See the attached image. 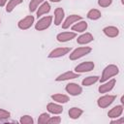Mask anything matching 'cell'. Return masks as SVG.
<instances>
[{
    "label": "cell",
    "mask_w": 124,
    "mask_h": 124,
    "mask_svg": "<svg viewBox=\"0 0 124 124\" xmlns=\"http://www.w3.org/2000/svg\"><path fill=\"white\" fill-rule=\"evenodd\" d=\"M118 73H119L118 67H117L116 65H114V64H109V65H108V66L104 69L103 74H102L101 78H99V80H100L101 82L107 81V80H108L110 78L116 76Z\"/></svg>",
    "instance_id": "6da1fadb"
},
{
    "label": "cell",
    "mask_w": 124,
    "mask_h": 124,
    "mask_svg": "<svg viewBox=\"0 0 124 124\" xmlns=\"http://www.w3.org/2000/svg\"><path fill=\"white\" fill-rule=\"evenodd\" d=\"M92 50V48L90 46H80V47H78L76 49H74L70 55H69V58L70 60H78L83 56H85L86 54L90 53Z\"/></svg>",
    "instance_id": "7a4b0ae2"
},
{
    "label": "cell",
    "mask_w": 124,
    "mask_h": 124,
    "mask_svg": "<svg viewBox=\"0 0 124 124\" xmlns=\"http://www.w3.org/2000/svg\"><path fill=\"white\" fill-rule=\"evenodd\" d=\"M51 23H52V16H44V17L40 18L38 20V22L35 24V29L38 30V31L46 30V28H48L50 26Z\"/></svg>",
    "instance_id": "3957f363"
},
{
    "label": "cell",
    "mask_w": 124,
    "mask_h": 124,
    "mask_svg": "<svg viewBox=\"0 0 124 124\" xmlns=\"http://www.w3.org/2000/svg\"><path fill=\"white\" fill-rule=\"evenodd\" d=\"M115 98V95H104L97 100V105L101 108H106L114 102Z\"/></svg>",
    "instance_id": "277c9868"
},
{
    "label": "cell",
    "mask_w": 124,
    "mask_h": 124,
    "mask_svg": "<svg viewBox=\"0 0 124 124\" xmlns=\"http://www.w3.org/2000/svg\"><path fill=\"white\" fill-rule=\"evenodd\" d=\"M94 67H95L94 62H92V61H85V62H82V63L78 64V66H76L75 67V71L78 74L87 73V72L92 71L94 69Z\"/></svg>",
    "instance_id": "5b68a950"
},
{
    "label": "cell",
    "mask_w": 124,
    "mask_h": 124,
    "mask_svg": "<svg viewBox=\"0 0 124 124\" xmlns=\"http://www.w3.org/2000/svg\"><path fill=\"white\" fill-rule=\"evenodd\" d=\"M71 51V47L68 46H62V47H57L54 48L53 50H51L48 54V58H58V57H62L66 54H68Z\"/></svg>",
    "instance_id": "8992f818"
},
{
    "label": "cell",
    "mask_w": 124,
    "mask_h": 124,
    "mask_svg": "<svg viewBox=\"0 0 124 124\" xmlns=\"http://www.w3.org/2000/svg\"><path fill=\"white\" fill-rule=\"evenodd\" d=\"M65 90L72 96H78L82 93V87L75 82H70L66 85Z\"/></svg>",
    "instance_id": "52a82bcc"
},
{
    "label": "cell",
    "mask_w": 124,
    "mask_h": 124,
    "mask_svg": "<svg viewBox=\"0 0 124 124\" xmlns=\"http://www.w3.org/2000/svg\"><path fill=\"white\" fill-rule=\"evenodd\" d=\"M33 23H34V16H27L18 21L17 26L21 30H27L33 25Z\"/></svg>",
    "instance_id": "ba28073f"
},
{
    "label": "cell",
    "mask_w": 124,
    "mask_h": 124,
    "mask_svg": "<svg viewBox=\"0 0 124 124\" xmlns=\"http://www.w3.org/2000/svg\"><path fill=\"white\" fill-rule=\"evenodd\" d=\"M115 83H116V80L114 78L108 79L107 81L102 82V84L99 86L98 90H99L100 93H108V92H109V91H111L113 89Z\"/></svg>",
    "instance_id": "9c48e42d"
},
{
    "label": "cell",
    "mask_w": 124,
    "mask_h": 124,
    "mask_svg": "<svg viewBox=\"0 0 124 124\" xmlns=\"http://www.w3.org/2000/svg\"><path fill=\"white\" fill-rule=\"evenodd\" d=\"M79 75L80 74H78V73H75V72H72V71H68V72H65V73L59 75L55 78V80L56 81H65V80H69V79L79 78Z\"/></svg>",
    "instance_id": "30bf717a"
},
{
    "label": "cell",
    "mask_w": 124,
    "mask_h": 124,
    "mask_svg": "<svg viewBox=\"0 0 124 124\" xmlns=\"http://www.w3.org/2000/svg\"><path fill=\"white\" fill-rule=\"evenodd\" d=\"M81 19H82L81 16H78V15H70V16L64 20V22L62 23V28H63V29H67V28H69L73 23H76L77 21L81 20Z\"/></svg>",
    "instance_id": "8fae6325"
},
{
    "label": "cell",
    "mask_w": 124,
    "mask_h": 124,
    "mask_svg": "<svg viewBox=\"0 0 124 124\" xmlns=\"http://www.w3.org/2000/svg\"><path fill=\"white\" fill-rule=\"evenodd\" d=\"M76 37H77L76 32H61L56 36V39L60 43H65V42L73 40Z\"/></svg>",
    "instance_id": "7c38bea8"
},
{
    "label": "cell",
    "mask_w": 124,
    "mask_h": 124,
    "mask_svg": "<svg viewBox=\"0 0 124 124\" xmlns=\"http://www.w3.org/2000/svg\"><path fill=\"white\" fill-rule=\"evenodd\" d=\"M93 40H94V37L91 33H84L78 37L77 43L79 45H87V44L91 43Z\"/></svg>",
    "instance_id": "4fadbf2b"
},
{
    "label": "cell",
    "mask_w": 124,
    "mask_h": 124,
    "mask_svg": "<svg viewBox=\"0 0 124 124\" xmlns=\"http://www.w3.org/2000/svg\"><path fill=\"white\" fill-rule=\"evenodd\" d=\"M122 112H123V106L122 105H118V106L113 107L108 112V116L109 118H118V117H120Z\"/></svg>",
    "instance_id": "5bb4252c"
},
{
    "label": "cell",
    "mask_w": 124,
    "mask_h": 124,
    "mask_svg": "<svg viewBox=\"0 0 124 124\" xmlns=\"http://www.w3.org/2000/svg\"><path fill=\"white\" fill-rule=\"evenodd\" d=\"M103 32L107 37L115 38L119 34V29L117 27H115V26H107V27H105L103 29Z\"/></svg>",
    "instance_id": "9a60e30c"
},
{
    "label": "cell",
    "mask_w": 124,
    "mask_h": 124,
    "mask_svg": "<svg viewBox=\"0 0 124 124\" xmlns=\"http://www.w3.org/2000/svg\"><path fill=\"white\" fill-rule=\"evenodd\" d=\"M46 109L48 112L52 114H60L63 111V107L61 105L55 104V103H49L46 106Z\"/></svg>",
    "instance_id": "2e32d148"
},
{
    "label": "cell",
    "mask_w": 124,
    "mask_h": 124,
    "mask_svg": "<svg viewBox=\"0 0 124 124\" xmlns=\"http://www.w3.org/2000/svg\"><path fill=\"white\" fill-rule=\"evenodd\" d=\"M64 16H65V13H64V10L62 8H56L55 11H54V24L55 25H60L64 19Z\"/></svg>",
    "instance_id": "e0dca14e"
},
{
    "label": "cell",
    "mask_w": 124,
    "mask_h": 124,
    "mask_svg": "<svg viewBox=\"0 0 124 124\" xmlns=\"http://www.w3.org/2000/svg\"><path fill=\"white\" fill-rule=\"evenodd\" d=\"M87 27H88L87 22L81 19V20L77 21V23H75L72 26V30L75 32H84L87 29Z\"/></svg>",
    "instance_id": "ac0fdd59"
},
{
    "label": "cell",
    "mask_w": 124,
    "mask_h": 124,
    "mask_svg": "<svg viewBox=\"0 0 124 124\" xmlns=\"http://www.w3.org/2000/svg\"><path fill=\"white\" fill-rule=\"evenodd\" d=\"M50 11V5L46 2V1H44L37 9V16L39 18V16L45 15V14H47L48 12Z\"/></svg>",
    "instance_id": "d6986e66"
},
{
    "label": "cell",
    "mask_w": 124,
    "mask_h": 124,
    "mask_svg": "<svg viewBox=\"0 0 124 124\" xmlns=\"http://www.w3.org/2000/svg\"><path fill=\"white\" fill-rule=\"evenodd\" d=\"M68 113H69L70 118H72V119H78V118H79L81 116V114L83 113V110L81 108H79L73 107V108H71L69 109Z\"/></svg>",
    "instance_id": "ffe728a7"
},
{
    "label": "cell",
    "mask_w": 124,
    "mask_h": 124,
    "mask_svg": "<svg viewBox=\"0 0 124 124\" xmlns=\"http://www.w3.org/2000/svg\"><path fill=\"white\" fill-rule=\"evenodd\" d=\"M51 99L54 101V102H57L59 104H66L69 102V97L65 94H53L51 95Z\"/></svg>",
    "instance_id": "44dd1931"
},
{
    "label": "cell",
    "mask_w": 124,
    "mask_h": 124,
    "mask_svg": "<svg viewBox=\"0 0 124 124\" xmlns=\"http://www.w3.org/2000/svg\"><path fill=\"white\" fill-rule=\"evenodd\" d=\"M99 78H100V77H98V76H90V77L83 78L81 83L83 86H90V85L96 83L97 81H99Z\"/></svg>",
    "instance_id": "7402d4cb"
},
{
    "label": "cell",
    "mask_w": 124,
    "mask_h": 124,
    "mask_svg": "<svg viewBox=\"0 0 124 124\" xmlns=\"http://www.w3.org/2000/svg\"><path fill=\"white\" fill-rule=\"evenodd\" d=\"M21 3H22V0H9V2H7V4H6V12L12 13L14 11V9Z\"/></svg>",
    "instance_id": "603a6c76"
},
{
    "label": "cell",
    "mask_w": 124,
    "mask_h": 124,
    "mask_svg": "<svg viewBox=\"0 0 124 124\" xmlns=\"http://www.w3.org/2000/svg\"><path fill=\"white\" fill-rule=\"evenodd\" d=\"M101 16H102V14H101V12H100L99 10H97V9H91V10L88 11V13H87V17H88L89 19H91V20H97V19H99Z\"/></svg>",
    "instance_id": "cb8c5ba5"
},
{
    "label": "cell",
    "mask_w": 124,
    "mask_h": 124,
    "mask_svg": "<svg viewBox=\"0 0 124 124\" xmlns=\"http://www.w3.org/2000/svg\"><path fill=\"white\" fill-rule=\"evenodd\" d=\"M44 1H45V0H31L30 3H29V11H30L31 13L37 11L38 7H39Z\"/></svg>",
    "instance_id": "d4e9b609"
},
{
    "label": "cell",
    "mask_w": 124,
    "mask_h": 124,
    "mask_svg": "<svg viewBox=\"0 0 124 124\" xmlns=\"http://www.w3.org/2000/svg\"><path fill=\"white\" fill-rule=\"evenodd\" d=\"M49 117H50V116H49L48 113L43 112V113L40 114V116H39V118H38V123H39V124H46V123H47V120H48Z\"/></svg>",
    "instance_id": "484cf974"
},
{
    "label": "cell",
    "mask_w": 124,
    "mask_h": 124,
    "mask_svg": "<svg viewBox=\"0 0 124 124\" xmlns=\"http://www.w3.org/2000/svg\"><path fill=\"white\" fill-rule=\"evenodd\" d=\"M19 122L21 124H33L34 120H33V118L30 115H23V116L20 117Z\"/></svg>",
    "instance_id": "4316f807"
},
{
    "label": "cell",
    "mask_w": 124,
    "mask_h": 124,
    "mask_svg": "<svg viewBox=\"0 0 124 124\" xmlns=\"http://www.w3.org/2000/svg\"><path fill=\"white\" fill-rule=\"evenodd\" d=\"M10 116H11L10 111L3 109V108H0V121H4V120L8 119Z\"/></svg>",
    "instance_id": "83f0119b"
},
{
    "label": "cell",
    "mask_w": 124,
    "mask_h": 124,
    "mask_svg": "<svg viewBox=\"0 0 124 124\" xmlns=\"http://www.w3.org/2000/svg\"><path fill=\"white\" fill-rule=\"evenodd\" d=\"M112 3V0H98V5L103 8H107L110 6Z\"/></svg>",
    "instance_id": "f1b7e54d"
},
{
    "label": "cell",
    "mask_w": 124,
    "mask_h": 124,
    "mask_svg": "<svg viewBox=\"0 0 124 124\" xmlns=\"http://www.w3.org/2000/svg\"><path fill=\"white\" fill-rule=\"evenodd\" d=\"M60 122H61L60 116H51L47 120V123H49V124H59Z\"/></svg>",
    "instance_id": "f546056e"
},
{
    "label": "cell",
    "mask_w": 124,
    "mask_h": 124,
    "mask_svg": "<svg viewBox=\"0 0 124 124\" xmlns=\"http://www.w3.org/2000/svg\"><path fill=\"white\" fill-rule=\"evenodd\" d=\"M110 123H111V124H113V123H115V124H123V123H124V118H123V117H121L120 119L115 118L114 120H111Z\"/></svg>",
    "instance_id": "4dcf8cb0"
},
{
    "label": "cell",
    "mask_w": 124,
    "mask_h": 124,
    "mask_svg": "<svg viewBox=\"0 0 124 124\" xmlns=\"http://www.w3.org/2000/svg\"><path fill=\"white\" fill-rule=\"evenodd\" d=\"M7 2H8V0H0V6H1V7L6 6Z\"/></svg>",
    "instance_id": "1f68e13d"
},
{
    "label": "cell",
    "mask_w": 124,
    "mask_h": 124,
    "mask_svg": "<svg viewBox=\"0 0 124 124\" xmlns=\"http://www.w3.org/2000/svg\"><path fill=\"white\" fill-rule=\"evenodd\" d=\"M49 1H51V2H53V3H57V2H60V1H62V0H49Z\"/></svg>",
    "instance_id": "d6a6232c"
},
{
    "label": "cell",
    "mask_w": 124,
    "mask_h": 124,
    "mask_svg": "<svg viewBox=\"0 0 124 124\" xmlns=\"http://www.w3.org/2000/svg\"><path fill=\"white\" fill-rule=\"evenodd\" d=\"M121 103H122V104L124 103V97H123V96L121 97Z\"/></svg>",
    "instance_id": "836d02e7"
},
{
    "label": "cell",
    "mask_w": 124,
    "mask_h": 124,
    "mask_svg": "<svg viewBox=\"0 0 124 124\" xmlns=\"http://www.w3.org/2000/svg\"><path fill=\"white\" fill-rule=\"evenodd\" d=\"M0 23H1V20H0Z\"/></svg>",
    "instance_id": "e575fe53"
}]
</instances>
